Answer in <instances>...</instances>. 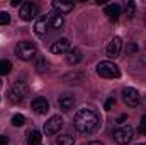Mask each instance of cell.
Segmentation results:
<instances>
[{
	"mask_svg": "<svg viewBox=\"0 0 146 145\" xmlns=\"http://www.w3.org/2000/svg\"><path fill=\"white\" fill-rule=\"evenodd\" d=\"M12 70V63L9 60H0V75H7Z\"/></svg>",
	"mask_w": 146,
	"mask_h": 145,
	"instance_id": "obj_21",
	"label": "cell"
},
{
	"mask_svg": "<svg viewBox=\"0 0 146 145\" xmlns=\"http://www.w3.org/2000/svg\"><path fill=\"white\" fill-rule=\"evenodd\" d=\"M63 128V118L61 116H51L46 123H44V133L46 135H56V133H60V130Z\"/></svg>",
	"mask_w": 146,
	"mask_h": 145,
	"instance_id": "obj_7",
	"label": "cell"
},
{
	"mask_svg": "<svg viewBox=\"0 0 146 145\" xmlns=\"http://www.w3.org/2000/svg\"><path fill=\"white\" fill-rule=\"evenodd\" d=\"M134 12H136V5H134V2H127V3H126V14H127V17H133Z\"/></svg>",
	"mask_w": 146,
	"mask_h": 145,
	"instance_id": "obj_25",
	"label": "cell"
},
{
	"mask_svg": "<svg viewBox=\"0 0 146 145\" xmlns=\"http://www.w3.org/2000/svg\"><path fill=\"white\" fill-rule=\"evenodd\" d=\"M10 24V14L7 10L0 12V26H9Z\"/></svg>",
	"mask_w": 146,
	"mask_h": 145,
	"instance_id": "obj_23",
	"label": "cell"
},
{
	"mask_svg": "<svg viewBox=\"0 0 146 145\" xmlns=\"http://www.w3.org/2000/svg\"><path fill=\"white\" fill-rule=\"evenodd\" d=\"M104 14L109 17L110 21H117L119 15H121V7H119V3H109V5H106Z\"/></svg>",
	"mask_w": 146,
	"mask_h": 145,
	"instance_id": "obj_14",
	"label": "cell"
},
{
	"mask_svg": "<svg viewBox=\"0 0 146 145\" xmlns=\"http://www.w3.org/2000/svg\"><path fill=\"white\" fill-rule=\"evenodd\" d=\"M82 58H83V55H82V51H80L78 48L68 50V55H66V62H68L70 65H76V63H80V62H82Z\"/></svg>",
	"mask_w": 146,
	"mask_h": 145,
	"instance_id": "obj_17",
	"label": "cell"
},
{
	"mask_svg": "<svg viewBox=\"0 0 146 145\" xmlns=\"http://www.w3.org/2000/svg\"><path fill=\"white\" fill-rule=\"evenodd\" d=\"M9 144V138L7 137H0V145H7Z\"/></svg>",
	"mask_w": 146,
	"mask_h": 145,
	"instance_id": "obj_30",
	"label": "cell"
},
{
	"mask_svg": "<svg viewBox=\"0 0 146 145\" xmlns=\"http://www.w3.org/2000/svg\"><path fill=\"white\" fill-rule=\"evenodd\" d=\"M88 145H104V144H100V142H90Z\"/></svg>",
	"mask_w": 146,
	"mask_h": 145,
	"instance_id": "obj_34",
	"label": "cell"
},
{
	"mask_svg": "<svg viewBox=\"0 0 146 145\" xmlns=\"http://www.w3.org/2000/svg\"><path fill=\"white\" fill-rule=\"evenodd\" d=\"M126 118H127V116H126V114H122V116H119V118H117V121H115V123H117V125L121 126V125H122V123L126 121Z\"/></svg>",
	"mask_w": 146,
	"mask_h": 145,
	"instance_id": "obj_28",
	"label": "cell"
},
{
	"mask_svg": "<svg viewBox=\"0 0 146 145\" xmlns=\"http://www.w3.org/2000/svg\"><path fill=\"white\" fill-rule=\"evenodd\" d=\"M75 144V138L70 135H61L60 138L54 140V145H73Z\"/></svg>",
	"mask_w": 146,
	"mask_h": 145,
	"instance_id": "obj_20",
	"label": "cell"
},
{
	"mask_svg": "<svg viewBox=\"0 0 146 145\" xmlns=\"http://www.w3.org/2000/svg\"><path fill=\"white\" fill-rule=\"evenodd\" d=\"M126 50H127V53H136V51H138V46H136V44H133V43H129Z\"/></svg>",
	"mask_w": 146,
	"mask_h": 145,
	"instance_id": "obj_27",
	"label": "cell"
},
{
	"mask_svg": "<svg viewBox=\"0 0 146 145\" xmlns=\"http://www.w3.org/2000/svg\"><path fill=\"white\" fill-rule=\"evenodd\" d=\"M122 101L129 108H136L139 104V92L133 87H124L122 89Z\"/></svg>",
	"mask_w": 146,
	"mask_h": 145,
	"instance_id": "obj_8",
	"label": "cell"
},
{
	"mask_svg": "<svg viewBox=\"0 0 146 145\" xmlns=\"http://www.w3.org/2000/svg\"><path fill=\"white\" fill-rule=\"evenodd\" d=\"M63 80H65L66 84H80V82H82V73H78V72L66 73V75L63 77Z\"/></svg>",
	"mask_w": 146,
	"mask_h": 145,
	"instance_id": "obj_19",
	"label": "cell"
},
{
	"mask_svg": "<svg viewBox=\"0 0 146 145\" xmlns=\"http://www.w3.org/2000/svg\"><path fill=\"white\" fill-rule=\"evenodd\" d=\"M36 70L37 72H44V70H48V62H46V58H39L36 62Z\"/></svg>",
	"mask_w": 146,
	"mask_h": 145,
	"instance_id": "obj_24",
	"label": "cell"
},
{
	"mask_svg": "<svg viewBox=\"0 0 146 145\" xmlns=\"http://www.w3.org/2000/svg\"><path fill=\"white\" fill-rule=\"evenodd\" d=\"M138 132H139L141 135H146V125H139V128H138Z\"/></svg>",
	"mask_w": 146,
	"mask_h": 145,
	"instance_id": "obj_29",
	"label": "cell"
},
{
	"mask_svg": "<svg viewBox=\"0 0 146 145\" xmlns=\"http://www.w3.org/2000/svg\"><path fill=\"white\" fill-rule=\"evenodd\" d=\"M139 125H146V114L141 118V123H139Z\"/></svg>",
	"mask_w": 146,
	"mask_h": 145,
	"instance_id": "obj_33",
	"label": "cell"
},
{
	"mask_svg": "<svg viewBox=\"0 0 146 145\" xmlns=\"http://www.w3.org/2000/svg\"><path fill=\"white\" fill-rule=\"evenodd\" d=\"M73 125H75V130L82 135H92L99 130L100 126V118L95 111L92 109H80L76 114H75V119H73Z\"/></svg>",
	"mask_w": 146,
	"mask_h": 145,
	"instance_id": "obj_1",
	"label": "cell"
},
{
	"mask_svg": "<svg viewBox=\"0 0 146 145\" xmlns=\"http://www.w3.org/2000/svg\"><path fill=\"white\" fill-rule=\"evenodd\" d=\"M141 145H146V144H141Z\"/></svg>",
	"mask_w": 146,
	"mask_h": 145,
	"instance_id": "obj_35",
	"label": "cell"
},
{
	"mask_svg": "<svg viewBox=\"0 0 146 145\" xmlns=\"http://www.w3.org/2000/svg\"><path fill=\"white\" fill-rule=\"evenodd\" d=\"M37 12H39V9H37L36 3H33V2H24L19 7V17L22 21H33L37 15Z\"/></svg>",
	"mask_w": 146,
	"mask_h": 145,
	"instance_id": "obj_6",
	"label": "cell"
},
{
	"mask_svg": "<svg viewBox=\"0 0 146 145\" xmlns=\"http://www.w3.org/2000/svg\"><path fill=\"white\" fill-rule=\"evenodd\" d=\"M51 53H54V55H63V53H68V50H70V41L66 39V38H60L58 41H54L53 44H51Z\"/></svg>",
	"mask_w": 146,
	"mask_h": 145,
	"instance_id": "obj_10",
	"label": "cell"
},
{
	"mask_svg": "<svg viewBox=\"0 0 146 145\" xmlns=\"http://www.w3.org/2000/svg\"><path fill=\"white\" fill-rule=\"evenodd\" d=\"M97 73L104 79H119L121 77V70L115 63L112 62H100L97 65Z\"/></svg>",
	"mask_w": 146,
	"mask_h": 145,
	"instance_id": "obj_4",
	"label": "cell"
},
{
	"mask_svg": "<svg viewBox=\"0 0 146 145\" xmlns=\"http://www.w3.org/2000/svg\"><path fill=\"white\" fill-rule=\"evenodd\" d=\"M12 5H14V7H17V5H22V3H21L19 0H12Z\"/></svg>",
	"mask_w": 146,
	"mask_h": 145,
	"instance_id": "obj_31",
	"label": "cell"
},
{
	"mask_svg": "<svg viewBox=\"0 0 146 145\" xmlns=\"http://www.w3.org/2000/svg\"><path fill=\"white\" fill-rule=\"evenodd\" d=\"M41 132H37V130H31L29 133H27V144L29 145H37L41 142Z\"/></svg>",
	"mask_w": 146,
	"mask_h": 145,
	"instance_id": "obj_18",
	"label": "cell"
},
{
	"mask_svg": "<svg viewBox=\"0 0 146 145\" xmlns=\"http://www.w3.org/2000/svg\"><path fill=\"white\" fill-rule=\"evenodd\" d=\"M51 5H53V9H54L56 12H60V14H68V12L73 10L72 2H58V0H54Z\"/></svg>",
	"mask_w": 146,
	"mask_h": 145,
	"instance_id": "obj_16",
	"label": "cell"
},
{
	"mask_svg": "<svg viewBox=\"0 0 146 145\" xmlns=\"http://www.w3.org/2000/svg\"><path fill=\"white\" fill-rule=\"evenodd\" d=\"M46 19H48V24H49V28H53V29H61V28H63V24H65V19H63V15H61L60 12H56V10L49 12V14L46 15Z\"/></svg>",
	"mask_w": 146,
	"mask_h": 145,
	"instance_id": "obj_12",
	"label": "cell"
},
{
	"mask_svg": "<svg viewBox=\"0 0 146 145\" xmlns=\"http://www.w3.org/2000/svg\"><path fill=\"white\" fill-rule=\"evenodd\" d=\"M31 108L36 114H46L49 111V103L46 101V97H34L31 103Z\"/></svg>",
	"mask_w": 146,
	"mask_h": 145,
	"instance_id": "obj_11",
	"label": "cell"
},
{
	"mask_svg": "<svg viewBox=\"0 0 146 145\" xmlns=\"http://www.w3.org/2000/svg\"><path fill=\"white\" fill-rule=\"evenodd\" d=\"M24 123H26L24 114H14V116H12V125H14V126H22Z\"/></svg>",
	"mask_w": 146,
	"mask_h": 145,
	"instance_id": "obj_22",
	"label": "cell"
},
{
	"mask_svg": "<svg viewBox=\"0 0 146 145\" xmlns=\"http://www.w3.org/2000/svg\"><path fill=\"white\" fill-rule=\"evenodd\" d=\"M58 104H60V108H61V109L70 111V109L75 106V97H73L72 94H63V96H60Z\"/></svg>",
	"mask_w": 146,
	"mask_h": 145,
	"instance_id": "obj_15",
	"label": "cell"
},
{
	"mask_svg": "<svg viewBox=\"0 0 146 145\" xmlns=\"http://www.w3.org/2000/svg\"><path fill=\"white\" fill-rule=\"evenodd\" d=\"M48 29H49V24H48V19L46 17H39L36 22H34V33H36V36L44 38L48 34Z\"/></svg>",
	"mask_w": 146,
	"mask_h": 145,
	"instance_id": "obj_13",
	"label": "cell"
},
{
	"mask_svg": "<svg viewBox=\"0 0 146 145\" xmlns=\"http://www.w3.org/2000/svg\"><path fill=\"white\" fill-rule=\"evenodd\" d=\"M15 55H17V58H21L24 62H29V60L36 58L37 48H36V44L31 43V41H21L15 46Z\"/></svg>",
	"mask_w": 146,
	"mask_h": 145,
	"instance_id": "obj_2",
	"label": "cell"
},
{
	"mask_svg": "<svg viewBox=\"0 0 146 145\" xmlns=\"http://www.w3.org/2000/svg\"><path fill=\"white\" fill-rule=\"evenodd\" d=\"M114 104H115V99H114V97H109V99L106 101V104H104V108L107 109V111H110V109H112V106H114Z\"/></svg>",
	"mask_w": 146,
	"mask_h": 145,
	"instance_id": "obj_26",
	"label": "cell"
},
{
	"mask_svg": "<svg viewBox=\"0 0 146 145\" xmlns=\"http://www.w3.org/2000/svg\"><path fill=\"white\" fill-rule=\"evenodd\" d=\"M143 62L146 63V46H145V50H143Z\"/></svg>",
	"mask_w": 146,
	"mask_h": 145,
	"instance_id": "obj_32",
	"label": "cell"
},
{
	"mask_svg": "<svg viewBox=\"0 0 146 145\" xmlns=\"http://www.w3.org/2000/svg\"><path fill=\"white\" fill-rule=\"evenodd\" d=\"M112 137H114L115 144L127 145L133 140V137H134V130H133V126H129V125H121V126H117V128L112 132Z\"/></svg>",
	"mask_w": 146,
	"mask_h": 145,
	"instance_id": "obj_3",
	"label": "cell"
},
{
	"mask_svg": "<svg viewBox=\"0 0 146 145\" xmlns=\"http://www.w3.org/2000/svg\"><path fill=\"white\" fill-rule=\"evenodd\" d=\"M121 50H122V39H121L119 36L112 38V39H110V43L107 44V48H106L107 56H110V58L119 56V55H121Z\"/></svg>",
	"mask_w": 146,
	"mask_h": 145,
	"instance_id": "obj_9",
	"label": "cell"
},
{
	"mask_svg": "<svg viewBox=\"0 0 146 145\" xmlns=\"http://www.w3.org/2000/svg\"><path fill=\"white\" fill-rule=\"evenodd\" d=\"M26 94H27V85H26L24 82H17V84H14V87L9 91V101L14 103V104H17V103H21V101L24 99Z\"/></svg>",
	"mask_w": 146,
	"mask_h": 145,
	"instance_id": "obj_5",
	"label": "cell"
}]
</instances>
